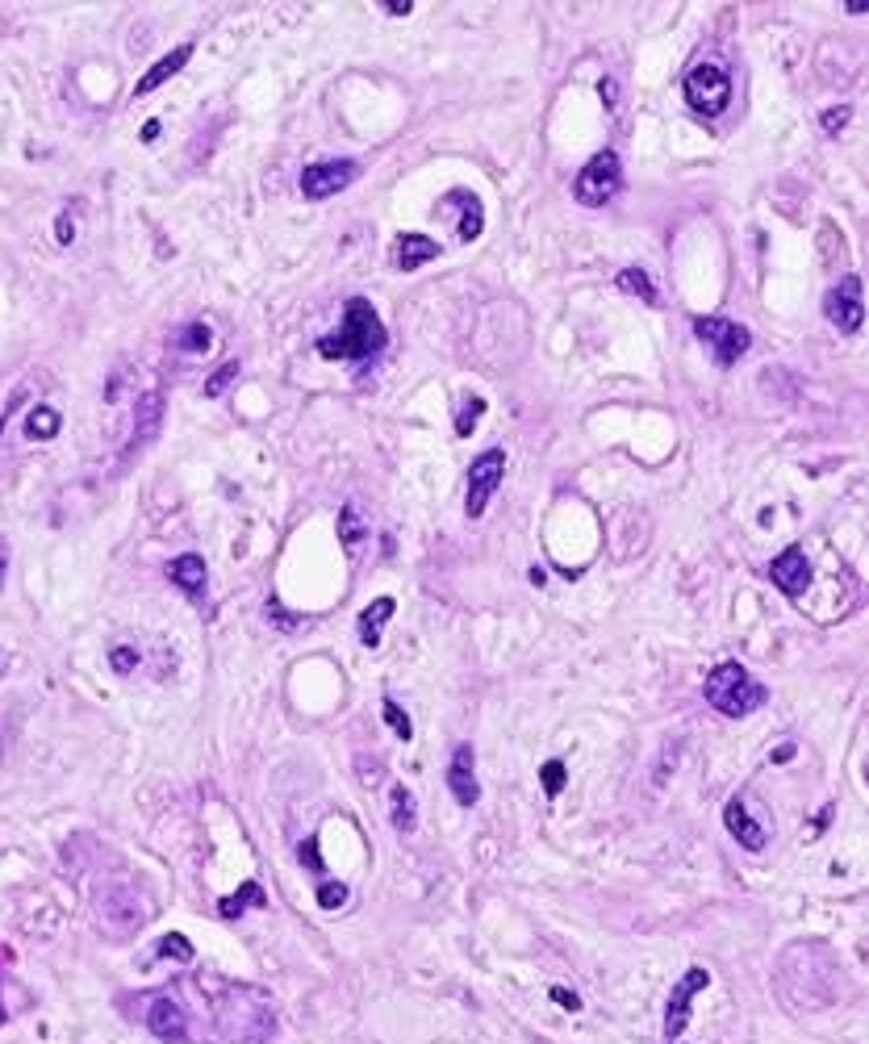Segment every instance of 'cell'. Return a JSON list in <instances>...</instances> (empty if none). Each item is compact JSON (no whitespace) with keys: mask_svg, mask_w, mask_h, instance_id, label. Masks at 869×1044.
<instances>
[{"mask_svg":"<svg viewBox=\"0 0 869 1044\" xmlns=\"http://www.w3.org/2000/svg\"><path fill=\"white\" fill-rule=\"evenodd\" d=\"M769 581H773V589H782L786 598L798 602L811 589V560H807V552L798 548V543H794V548H786L778 560L769 564Z\"/></svg>","mask_w":869,"mask_h":1044,"instance_id":"obj_10","label":"cell"},{"mask_svg":"<svg viewBox=\"0 0 869 1044\" xmlns=\"http://www.w3.org/2000/svg\"><path fill=\"white\" fill-rule=\"evenodd\" d=\"M723 823H727V832L736 836V844H744L748 852H761L765 848V840H769V832H765V823H757L753 819V811L740 802V798H732L723 806Z\"/></svg>","mask_w":869,"mask_h":1044,"instance_id":"obj_13","label":"cell"},{"mask_svg":"<svg viewBox=\"0 0 869 1044\" xmlns=\"http://www.w3.org/2000/svg\"><path fill=\"white\" fill-rule=\"evenodd\" d=\"M448 786H452V798L460 806H477L481 802L477 769H473V744H456L452 761H448Z\"/></svg>","mask_w":869,"mask_h":1044,"instance_id":"obj_12","label":"cell"},{"mask_svg":"<svg viewBox=\"0 0 869 1044\" xmlns=\"http://www.w3.org/2000/svg\"><path fill=\"white\" fill-rule=\"evenodd\" d=\"M707 986H711V969H702V965H690L686 974H681V978L673 982V990H669V1003H665V1036H669V1040H677L681 1032H686L694 994H702Z\"/></svg>","mask_w":869,"mask_h":1044,"instance_id":"obj_9","label":"cell"},{"mask_svg":"<svg viewBox=\"0 0 869 1044\" xmlns=\"http://www.w3.org/2000/svg\"><path fill=\"white\" fill-rule=\"evenodd\" d=\"M55 243H59V247H72V243H76V218H72V209H63L59 218H55Z\"/></svg>","mask_w":869,"mask_h":1044,"instance_id":"obj_34","label":"cell"},{"mask_svg":"<svg viewBox=\"0 0 869 1044\" xmlns=\"http://www.w3.org/2000/svg\"><path fill=\"white\" fill-rule=\"evenodd\" d=\"M381 9H385V13H393V17H406V13L414 9V0H385Z\"/></svg>","mask_w":869,"mask_h":1044,"instance_id":"obj_38","label":"cell"},{"mask_svg":"<svg viewBox=\"0 0 869 1044\" xmlns=\"http://www.w3.org/2000/svg\"><path fill=\"white\" fill-rule=\"evenodd\" d=\"M159 426H163V393L159 389H147L143 397L134 401V435H130V452H143L159 439Z\"/></svg>","mask_w":869,"mask_h":1044,"instance_id":"obj_11","label":"cell"},{"mask_svg":"<svg viewBox=\"0 0 869 1044\" xmlns=\"http://www.w3.org/2000/svg\"><path fill=\"white\" fill-rule=\"evenodd\" d=\"M452 197H456V205H460L456 239H460V243H477L481 230H485V209H481L477 193H468V188H452Z\"/></svg>","mask_w":869,"mask_h":1044,"instance_id":"obj_18","label":"cell"},{"mask_svg":"<svg viewBox=\"0 0 869 1044\" xmlns=\"http://www.w3.org/2000/svg\"><path fill=\"white\" fill-rule=\"evenodd\" d=\"M347 903V886L343 882H318V907L322 911H339Z\"/></svg>","mask_w":869,"mask_h":1044,"instance_id":"obj_32","label":"cell"},{"mask_svg":"<svg viewBox=\"0 0 869 1044\" xmlns=\"http://www.w3.org/2000/svg\"><path fill=\"white\" fill-rule=\"evenodd\" d=\"M155 953H159V957H176V961H184V965H189V961L197 957V953H193V944H189V936H180V932H168V936H163V940L155 944Z\"/></svg>","mask_w":869,"mask_h":1044,"instance_id":"obj_27","label":"cell"},{"mask_svg":"<svg viewBox=\"0 0 869 1044\" xmlns=\"http://www.w3.org/2000/svg\"><path fill=\"white\" fill-rule=\"evenodd\" d=\"M707 702L727 719H744V715H753V710H761L769 702V690L744 669V664L723 660V664H715L711 677H707Z\"/></svg>","mask_w":869,"mask_h":1044,"instance_id":"obj_2","label":"cell"},{"mask_svg":"<svg viewBox=\"0 0 869 1044\" xmlns=\"http://www.w3.org/2000/svg\"><path fill=\"white\" fill-rule=\"evenodd\" d=\"M189 59H193V42H180L176 51H168V55H163L159 63H151V71H147V76L134 84V97H151V92L168 84V80H172L176 71H180L184 63H189Z\"/></svg>","mask_w":869,"mask_h":1044,"instance_id":"obj_16","label":"cell"},{"mask_svg":"<svg viewBox=\"0 0 869 1044\" xmlns=\"http://www.w3.org/2000/svg\"><path fill=\"white\" fill-rule=\"evenodd\" d=\"M180 347L184 351H209V347H214V326H209V322H189L180 330Z\"/></svg>","mask_w":869,"mask_h":1044,"instance_id":"obj_26","label":"cell"},{"mask_svg":"<svg viewBox=\"0 0 869 1044\" xmlns=\"http://www.w3.org/2000/svg\"><path fill=\"white\" fill-rule=\"evenodd\" d=\"M109 664H113V673H117V677H130V673L138 669V648H130V644L109 648Z\"/></svg>","mask_w":869,"mask_h":1044,"instance_id":"obj_31","label":"cell"},{"mask_svg":"<svg viewBox=\"0 0 869 1044\" xmlns=\"http://www.w3.org/2000/svg\"><path fill=\"white\" fill-rule=\"evenodd\" d=\"M234 376H239V360H226V364H222V368H218V372L205 381V389H201V393H205V397H222V393L234 385Z\"/></svg>","mask_w":869,"mask_h":1044,"instance_id":"obj_28","label":"cell"},{"mask_svg":"<svg viewBox=\"0 0 869 1044\" xmlns=\"http://www.w3.org/2000/svg\"><path fill=\"white\" fill-rule=\"evenodd\" d=\"M385 343H389V330H385V322H381V314H377V305H372L368 297H351L347 310H343V326L335 330V335H322V339H318V355H322V360H351V364H360V360L381 355Z\"/></svg>","mask_w":869,"mask_h":1044,"instance_id":"obj_1","label":"cell"},{"mask_svg":"<svg viewBox=\"0 0 869 1044\" xmlns=\"http://www.w3.org/2000/svg\"><path fill=\"white\" fill-rule=\"evenodd\" d=\"M301 861H305V865H310V869H314V873H322V857H318V840H314V836H310V840H305V844H301Z\"/></svg>","mask_w":869,"mask_h":1044,"instance_id":"obj_36","label":"cell"},{"mask_svg":"<svg viewBox=\"0 0 869 1044\" xmlns=\"http://www.w3.org/2000/svg\"><path fill=\"white\" fill-rule=\"evenodd\" d=\"M364 535H368V527L360 522L356 506H343V510H339V543H343L347 552H356L360 543H364Z\"/></svg>","mask_w":869,"mask_h":1044,"instance_id":"obj_24","label":"cell"},{"mask_svg":"<svg viewBox=\"0 0 869 1044\" xmlns=\"http://www.w3.org/2000/svg\"><path fill=\"white\" fill-rule=\"evenodd\" d=\"M485 406H489V401H485L481 393H473V397H464V406H460V414H456V435H460V439H468V435L477 431V422H481Z\"/></svg>","mask_w":869,"mask_h":1044,"instance_id":"obj_25","label":"cell"},{"mask_svg":"<svg viewBox=\"0 0 869 1044\" xmlns=\"http://www.w3.org/2000/svg\"><path fill=\"white\" fill-rule=\"evenodd\" d=\"M360 176V163L356 159H322V163H310V168L301 172V193L310 201H326L351 188Z\"/></svg>","mask_w":869,"mask_h":1044,"instance_id":"obj_7","label":"cell"},{"mask_svg":"<svg viewBox=\"0 0 869 1044\" xmlns=\"http://www.w3.org/2000/svg\"><path fill=\"white\" fill-rule=\"evenodd\" d=\"M389 806H393V827L402 836H414V827H418V802H414V790L410 786H402V781H397V786L389 790Z\"/></svg>","mask_w":869,"mask_h":1044,"instance_id":"obj_20","label":"cell"},{"mask_svg":"<svg viewBox=\"0 0 869 1044\" xmlns=\"http://www.w3.org/2000/svg\"><path fill=\"white\" fill-rule=\"evenodd\" d=\"M552 1003H560V1007H569V1011H581V999L573 990H565V986H552Z\"/></svg>","mask_w":869,"mask_h":1044,"instance_id":"obj_37","label":"cell"},{"mask_svg":"<svg viewBox=\"0 0 869 1044\" xmlns=\"http://www.w3.org/2000/svg\"><path fill=\"white\" fill-rule=\"evenodd\" d=\"M539 781H544V794H548V798H560V790H565V781H569L565 761H548L544 769H539Z\"/></svg>","mask_w":869,"mask_h":1044,"instance_id":"obj_30","label":"cell"},{"mask_svg":"<svg viewBox=\"0 0 869 1044\" xmlns=\"http://www.w3.org/2000/svg\"><path fill=\"white\" fill-rule=\"evenodd\" d=\"M243 907H268V894L260 890V882H243L230 898H222V903H218V915H222V919H239Z\"/></svg>","mask_w":869,"mask_h":1044,"instance_id":"obj_22","label":"cell"},{"mask_svg":"<svg viewBox=\"0 0 869 1044\" xmlns=\"http://www.w3.org/2000/svg\"><path fill=\"white\" fill-rule=\"evenodd\" d=\"M5 577H9V543L0 539V585H5Z\"/></svg>","mask_w":869,"mask_h":1044,"instance_id":"obj_39","label":"cell"},{"mask_svg":"<svg viewBox=\"0 0 869 1044\" xmlns=\"http://www.w3.org/2000/svg\"><path fill=\"white\" fill-rule=\"evenodd\" d=\"M790 756H794V744H782L778 752H773V761H790Z\"/></svg>","mask_w":869,"mask_h":1044,"instance_id":"obj_41","label":"cell"},{"mask_svg":"<svg viewBox=\"0 0 869 1044\" xmlns=\"http://www.w3.org/2000/svg\"><path fill=\"white\" fill-rule=\"evenodd\" d=\"M598 97H602V105H606V109H619V80H615V76H602V84H598Z\"/></svg>","mask_w":869,"mask_h":1044,"instance_id":"obj_35","label":"cell"},{"mask_svg":"<svg viewBox=\"0 0 869 1044\" xmlns=\"http://www.w3.org/2000/svg\"><path fill=\"white\" fill-rule=\"evenodd\" d=\"M63 431V414L55 406H34L30 418H26V439L30 443H46Z\"/></svg>","mask_w":869,"mask_h":1044,"instance_id":"obj_21","label":"cell"},{"mask_svg":"<svg viewBox=\"0 0 869 1044\" xmlns=\"http://www.w3.org/2000/svg\"><path fill=\"white\" fill-rule=\"evenodd\" d=\"M439 243L435 239H427V234H397V243H393V264L402 268V272H418L422 264H431V259H439Z\"/></svg>","mask_w":869,"mask_h":1044,"instance_id":"obj_15","label":"cell"},{"mask_svg":"<svg viewBox=\"0 0 869 1044\" xmlns=\"http://www.w3.org/2000/svg\"><path fill=\"white\" fill-rule=\"evenodd\" d=\"M681 92H686V105L694 113L719 117L727 105H732V76H727L719 63H694L686 84H681Z\"/></svg>","mask_w":869,"mask_h":1044,"instance_id":"obj_3","label":"cell"},{"mask_svg":"<svg viewBox=\"0 0 869 1044\" xmlns=\"http://www.w3.org/2000/svg\"><path fill=\"white\" fill-rule=\"evenodd\" d=\"M694 335L711 347L719 368H732L736 360H744V355H748V347H753V330L732 322V318H715V314H707V318L698 314L694 318Z\"/></svg>","mask_w":869,"mask_h":1044,"instance_id":"obj_5","label":"cell"},{"mask_svg":"<svg viewBox=\"0 0 869 1044\" xmlns=\"http://www.w3.org/2000/svg\"><path fill=\"white\" fill-rule=\"evenodd\" d=\"M824 314L828 322L840 330V335H857L865 322V301H861V276H840L836 289H828L824 297Z\"/></svg>","mask_w":869,"mask_h":1044,"instance_id":"obj_8","label":"cell"},{"mask_svg":"<svg viewBox=\"0 0 869 1044\" xmlns=\"http://www.w3.org/2000/svg\"><path fill=\"white\" fill-rule=\"evenodd\" d=\"M159 130H163V122H159V117H151V122L143 126V142H155V138H159Z\"/></svg>","mask_w":869,"mask_h":1044,"instance_id":"obj_40","label":"cell"},{"mask_svg":"<svg viewBox=\"0 0 869 1044\" xmlns=\"http://www.w3.org/2000/svg\"><path fill=\"white\" fill-rule=\"evenodd\" d=\"M502 472H506V452L502 447H489L473 464H468V489H464V514L481 518L493 502V493L502 489Z\"/></svg>","mask_w":869,"mask_h":1044,"instance_id":"obj_6","label":"cell"},{"mask_svg":"<svg viewBox=\"0 0 869 1044\" xmlns=\"http://www.w3.org/2000/svg\"><path fill=\"white\" fill-rule=\"evenodd\" d=\"M623 188V163L615 151H598L573 180V197L590 209H602L606 201H615V193Z\"/></svg>","mask_w":869,"mask_h":1044,"instance_id":"obj_4","label":"cell"},{"mask_svg":"<svg viewBox=\"0 0 869 1044\" xmlns=\"http://www.w3.org/2000/svg\"><path fill=\"white\" fill-rule=\"evenodd\" d=\"M168 577H172V585L176 589H184L193 602H201L205 598V560L197 556V552H184V556H176L172 564H168Z\"/></svg>","mask_w":869,"mask_h":1044,"instance_id":"obj_17","label":"cell"},{"mask_svg":"<svg viewBox=\"0 0 869 1044\" xmlns=\"http://www.w3.org/2000/svg\"><path fill=\"white\" fill-rule=\"evenodd\" d=\"M849 122H853V109H849V105H832V109H824V117H819L824 134H840Z\"/></svg>","mask_w":869,"mask_h":1044,"instance_id":"obj_33","label":"cell"},{"mask_svg":"<svg viewBox=\"0 0 869 1044\" xmlns=\"http://www.w3.org/2000/svg\"><path fill=\"white\" fill-rule=\"evenodd\" d=\"M615 284L627 293V297H640L644 305H656L661 297H656V284H652V276L644 272V268H623L619 276H615Z\"/></svg>","mask_w":869,"mask_h":1044,"instance_id":"obj_23","label":"cell"},{"mask_svg":"<svg viewBox=\"0 0 869 1044\" xmlns=\"http://www.w3.org/2000/svg\"><path fill=\"white\" fill-rule=\"evenodd\" d=\"M0 1019H5V1007H0Z\"/></svg>","mask_w":869,"mask_h":1044,"instance_id":"obj_42","label":"cell"},{"mask_svg":"<svg viewBox=\"0 0 869 1044\" xmlns=\"http://www.w3.org/2000/svg\"><path fill=\"white\" fill-rule=\"evenodd\" d=\"M393 610H397L393 598H377V602L364 606V614H360V644L364 648H381V627L393 619Z\"/></svg>","mask_w":869,"mask_h":1044,"instance_id":"obj_19","label":"cell"},{"mask_svg":"<svg viewBox=\"0 0 869 1044\" xmlns=\"http://www.w3.org/2000/svg\"><path fill=\"white\" fill-rule=\"evenodd\" d=\"M147 1028L168 1044H184L189 1040V1015H184L180 1003H172V999H155L151 1011H147Z\"/></svg>","mask_w":869,"mask_h":1044,"instance_id":"obj_14","label":"cell"},{"mask_svg":"<svg viewBox=\"0 0 869 1044\" xmlns=\"http://www.w3.org/2000/svg\"><path fill=\"white\" fill-rule=\"evenodd\" d=\"M381 710H385V723H389L397 735H402V740H414V723H410V715H406L402 706H397L393 698H385V702H381Z\"/></svg>","mask_w":869,"mask_h":1044,"instance_id":"obj_29","label":"cell"}]
</instances>
